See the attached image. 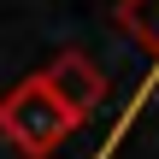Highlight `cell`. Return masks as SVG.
Instances as JSON below:
<instances>
[{
	"label": "cell",
	"instance_id": "cell-1",
	"mask_svg": "<svg viewBox=\"0 0 159 159\" xmlns=\"http://www.w3.org/2000/svg\"><path fill=\"white\" fill-rule=\"evenodd\" d=\"M71 130H77V124L53 106V94H47L35 77L12 83V89L0 94V142H6L12 153H24V159H53L59 142H65Z\"/></svg>",
	"mask_w": 159,
	"mask_h": 159
},
{
	"label": "cell",
	"instance_id": "cell-2",
	"mask_svg": "<svg viewBox=\"0 0 159 159\" xmlns=\"http://www.w3.org/2000/svg\"><path fill=\"white\" fill-rule=\"evenodd\" d=\"M35 83L53 94V106L71 118V124H89L100 106H106V94H112V83H106V71L83 53V47H65V53H53L41 71H35Z\"/></svg>",
	"mask_w": 159,
	"mask_h": 159
},
{
	"label": "cell",
	"instance_id": "cell-3",
	"mask_svg": "<svg viewBox=\"0 0 159 159\" xmlns=\"http://www.w3.org/2000/svg\"><path fill=\"white\" fill-rule=\"evenodd\" d=\"M112 24H118L136 47H148V59H153V71H159V0H118Z\"/></svg>",
	"mask_w": 159,
	"mask_h": 159
}]
</instances>
